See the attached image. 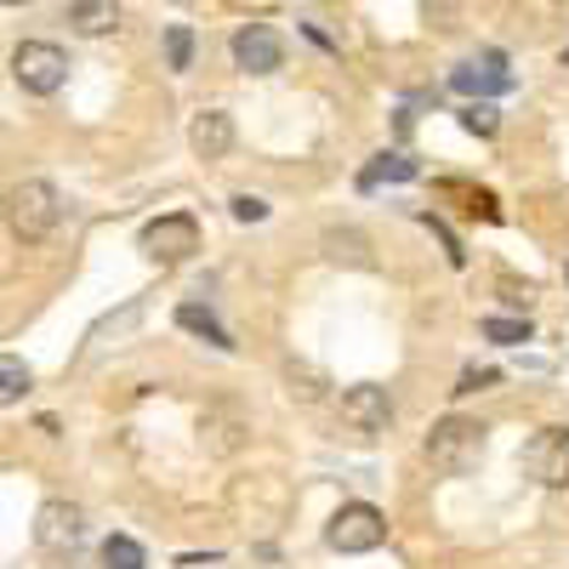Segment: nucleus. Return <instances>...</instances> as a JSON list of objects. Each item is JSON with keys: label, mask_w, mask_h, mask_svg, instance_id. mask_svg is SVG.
I'll return each mask as SVG.
<instances>
[{"label": "nucleus", "mask_w": 569, "mask_h": 569, "mask_svg": "<svg viewBox=\"0 0 569 569\" xmlns=\"http://www.w3.org/2000/svg\"><path fill=\"white\" fill-rule=\"evenodd\" d=\"M342 421H348V433H359V439H382L388 427H393V399H388V388H348L342 393Z\"/></svg>", "instance_id": "6"}, {"label": "nucleus", "mask_w": 569, "mask_h": 569, "mask_svg": "<svg viewBox=\"0 0 569 569\" xmlns=\"http://www.w3.org/2000/svg\"><path fill=\"white\" fill-rule=\"evenodd\" d=\"M228 211H233V222H262V217H268V206H262L257 194H233Z\"/></svg>", "instance_id": "22"}, {"label": "nucleus", "mask_w": 569, "mask_h": 569, "mask_svg": "<svg viewBox=\"0 0 569 569\" xmlns=\"http://www.w3.org/2000/svg\"><path fill=\"white\" fill-rule=\"evenodd\" d=\"M0 382H7V388H0V399H7V405H18L23 393H29V370L7 353V359H0Z\"/></svg>", "instance_id": "18"}, {"label": "nucleus", "mask_w": 569, "mask_h": 569, "mask_svg": "<svg viewBox=\"0 0 569 569\" xmlns=\"http://www.w3.org/2000/svg\"><path fill=\"white\" fill-rule=\"evenodd\" d=\"M80 541V507L74 501H46L34 512V547L46 552H69Z\"/></svg>", "instance_id": "9"}, {"label": "nucleus", "mask_w": 569, "mask_h": 569, "mask_svg": "<svg viewBox=\"0 0 569 569\" xmlns=\"http://www.w3.org/2000/svg\"><path fill=\"white\" fill-rule=\"evenodd\" d=\"M450 86H456V91H507L512 74L501 69V52H485V69H479V63H467V69L450 74Z\"/></svg>", "instance_id": "11"}, {"label": "nucleus", "mask_w": 569, "mask_h": 569, "mask_svg": "<svg viewBox=\"0 0 569 569\" xmlns=\"http://www.w3.org/2000/svg\"><path fill=\"white\" fill-rule=\"evenodd\" d=\"M485 337H490V342H501V348H512V342H530V319L490 313V319H485Z\"/></svg>", "instance_id": "15"}, {"label": "nucleus", "mask_w": 569, "mask_h": 569, "mask_svg": "<svg viewBox=\"0 0 569 569\" xmlns=\"http://www.w3.org/2000/svg\"><path fill=\"white\" fill-rule=\"evenodd\" d=\"M496 376H501V370H490V365H485V370H461V388H456V393H479V388L496 382Z\"/></svg>", "instance_id": "23"}, {"label": "nucleus", "mask_w": 569, "mask_h": 569, "mask_svg": "<svg viewBox=\"0 0 569 569\" xmlns=\"http://www.w3.org/2000/svg\"><path fill=\"white\" fill-rule=\"evenodd\" d=\"M69 23L80 34H109L120 23V12H114V0H69Z\"/></svg>", "instance_id": "12"}, {"label": "nucleus", "mask_w": 569, "mask_h": 569, "mask_svg": "<svg viewBox=\"0 0 569 569\" xmlns=\"http://www.w3.org/2000/svg\"><path fill=\"white\" fill-rule=\"evenodd\" d=\"M166 63H171V69H188V63H194V34H188L182 23L166 29Z\"/></svg>", "instance_id": "20"}, {"label": "nucleus", "mask_w": 569, "mask_h": 569, "mask_svg": "<svg viewBox=\"0 0 569 569\" xmlns=\"http://www.w3.org/2000/svg\"><path fill=\"white\" fill-rule=\"evenodd\" d=\"M525 467H530L536 485L569 490V427H547V433H536L530 450H525Z\"/></svg>", "instance_id": "7"}, {"label": "nucleus", "mask_w": 569, "mask_h": 569, "mask_svg": "<svg viewBox=\"0 0 569 569\" xmlns=\"http://www.w3.org/2000/svg\"><path fill=\"white\" fill-rule=\"evenodd\" d=\"M188 142H194V154L200 160H222L233 149V120L222 109H200L194 126H188Z\"/></svg>", "instance_id": "10"}, {"label": "nucleus", "mask_w": 569, "mask_h": 569, "mask_svg": "<svg viewBox=\"0 0 569 569\" xmlns=\"http://www.w3.org/2000/svg\"><path fill=\"white\" fill-rule=\"evenodd\" d=\"M485 427L479 421H467V416H445V421H433V433H427V445H421V456L433 461L439 472H450V479H461V472H472L485 461Z\"/></svg>", "instance_id": "2"}, {"label": "nucleus", "mask_w": 569, "mask_h": 569, "mask_svg": "<svg viewBox=\"0 0 569 569\" xmlns=\"http://www.w3.org/2000/svg\"><path fill=\"white\" fill-rule=\"evenodd\" d=\"M194 251H200V222L182 217V211H171V217L142 228V257L160 262V268H177V262H188Z\"/></svg>", "instance_id": "5"}, {"label": "nucleus", "mask_w": 569, "mask_h": 569, "mask_svg": "<svg viewBox=\"0 0 569 569\" xmlns=\"http://www.w3.org/2000/svg\"><path fill=\"white\" fill-rule=\"evenodd\" d=\"M284 376H291V393H297V399H308V405L319 399V376H313L308 365H302V370H297V365H284Z\"/></svg>", "instance_id": "21"}, {"label": "nucleus", "mask_w": 569, "mask_h": 569, "mask_svg": "<svg viewBox=\"0 0 569 569\" xmlns=\"http://www.w3.org/2000/svg\"><path fill=\"white\" fill-rule=\"evenodd\" d=\"M388 541V518L376 512L370 501H348L330 512V525H325V547H337V552H376Z\"/></svg>", "instance_id": "3"}, {"label": "nucleus", "mask_w": 569, "mask_h": 569, "mask_svg": "<svg viewBox=\"0 0 569 569\" xmlns=\"http://www.w3.org/2000/svg\"><path fill=\"white\" fill-rule=\"evenodd\" d=\"M12 80L23 91H34V98H52V91L69 80V58L58 52L52 40H23L12 52Z\"/></svg>", "instance_id": "4"}, {"label": "nucleus", "mask_w": 569, "mask_h": 569, "mask_svg": "<svg viewBox=\"0 0 569 569\" xmlns=\"http://www.w3.org/2000/svg\"><path fill=\"white\" fill-rule=\"evenodd\" d=\"M461 126H467L472 137H496V131H501V114H496L490 103H467V109H461Z\"/></svg>", "instance_id": "19"}, {"label": "nucleus", "mask_w": 569, "mask_h": 569, "mask_svg": "<svg viewBox=\"0 0 569 569\" xmlns=\"http://www.w3.org/2000/svg\"><path fill=\"white\" fill-rule=\"evenodd\" d=\"M563 63H569V52H563Z\"/></svg>", "instance_id": "24"}, {"label": "nucleus", "mask_w": 569, "mask_h": 569, "mask_svg": "<svg viewBox=\"0 0 569 569\" xmlns=\"http://www.w3.org/2000/svg\"><path fill=\"white\" fill-rule=\"evenodd\" d=\"M103 563H109V569H142V547H137L131 536H109V541H103Z\"/></svg>", "instance_id": "16"}, {"label": "nucleus", "mask_w": 569, "mask_h": 569, "mask_svg": "<svg viewBox=\"0 0 569 569\" xmlns=\"http://www.w3.org/2000/svg\"><path fill=\"white\" fill-rule=\"evenodd\" d=\"M177 325H182V330H194V337H206V342H211V348H222V353L233 348V342H228V330L217 325V313H211V308H200V302H182V308H177Z\"/></svg>", "instance_id": "13"}, {"label": "nucleus", "mask_w": 569, "mask_h": 569, "mask_svg": "<svg viewBox=\"0 0 569 569\" xmlns=\"http://www.w3.org/2000/svg\"><path fill=\"white\" fill-rule=\"evenodd\" d=\"M7 222H12V233H18L23 246L52 240L58 222H63V200H58V188H52V182H40V177L18 182L12 194H7Z\"/></svg>", "instance_id": "1"}, {"label": "nucleus", "mask_w": 569, "mask_h": 569, "mask_svg": "<svg viewBox=\"0 0 569 569\" xmlns=\"http://www.w3.org/2000/svg\"><path fill=\"white\" fill-rule=\"evenodd\" d=\"M405 177H416V160H405V154H376V160L365 166L359 188H376V182H405Z\"/></svg>", "instance_id": "14"}, {"label": "nucleus", "mask_w": 569, "mask_h": 569, "mask_svg": "<svg viewBox=\"0 0 569 569\" xmlns=\"http://www.w3.org/2000/svg\"><path fill=\"white\" fill-rule=\"evenodd\" d=\"M284 63V40L268 29V23H246L240 34H233V69L246 74H273Z\"/></svg>", "instance_id": "8"}, {"label": "nucleus", "mask_w": 569, "mask_h": 569, "mask_svg": "<svg viewBox=\"0 0 569 569\" xmlns=\"http://www.w3.org/2000/svg\"><path fill=\"white\" fill-rule=\"evenodd\" d=\"M563 273H569V268H563Z\"/></svg>", "instance_id": "25"}, {"label": "nucleus", "mask_w": 569, "mask_h": 569, "mask_svg": "<svg viewBox=\"0 0 569 569\" xmlns=\"http://www.w3.org/2000/svg\"><path fill=\"white\" fill-rule=\"evenodd\" d=\"M325 251L337 257V262H353V268H365L370 257H365V240L359 233H325Z\"/></svg>", "instance_id": "17"}]
</instances>
